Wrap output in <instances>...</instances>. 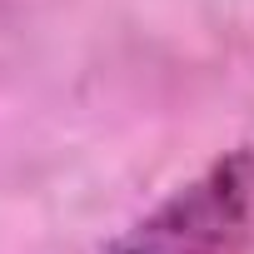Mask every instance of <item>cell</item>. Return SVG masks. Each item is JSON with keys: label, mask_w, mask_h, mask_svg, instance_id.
<instances>
[{"label": "cell", "mask_w": 254, "mask_h": 254, "mask_svg": "<svg viewBox=\"0 0 254 254\" xmlns=\"http://www.w3.org/2000/svg\"><path fill=\"white\" fill-rule=\"evenodd\" d=\"M105 254H254V145L219 155L115 234Z\"/></svg>", "instance_id": "1"}]
</instances>
